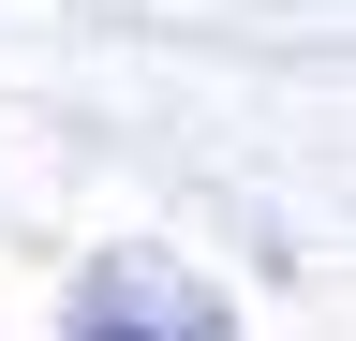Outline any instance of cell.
<instances>
[{"instance_id": "1", "label": "cell", "mask_w": 356, "mask_h": 341, "mask_svg": "<svg viewBox=\"0 0 356 341\" xmlns=\"http://www.w3.org/2000/svg\"><path fill=\"white\" fill-rule=\"evenodd\" d=\"M60 341H238V312H222V282L178 267V252H89Z\"/></svg>"}]
</instances>
